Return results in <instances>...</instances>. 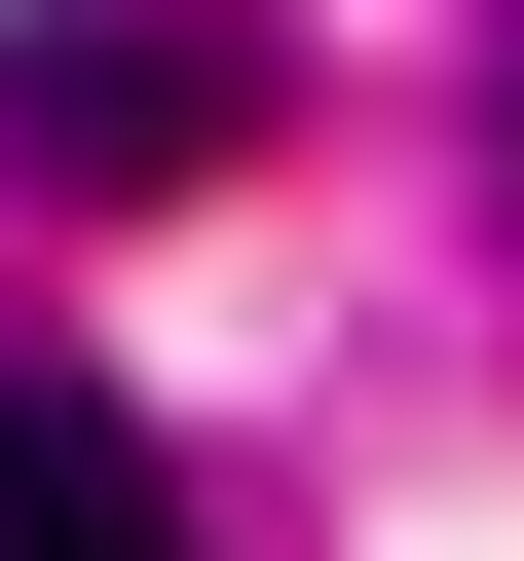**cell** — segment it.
<instances>
[{
  "label": "cell",
  "instance_id": "7a4b0ae2",
  "mask_svg": "<svg viewBox=\"0 0 524 561\" xmlns=\"http://www.w3.org/2000/svg\"><path fill=\"white\" fill-rule=\"evenodd\" d=\"M0 561H187V449L113 375H0Z\"/></svg>",
  "mask_w": 524,
  "mask_h": 561
},
{
  "label": "cell",
  "instance_id": "3957f363",
  "mask_svg": "<svg viewBox=\"0 0 524 561\" xmlns=\"http://www.w3.org/2000/svg\"><path fill=\"white\" fill-rule=\"evenodd\" d=\"M487 150H524V76H487Z\"/></svg>",
  "mask_w": 524,
  "mask_h": 561
},
{
  "label": "cell",
  "instance_id": "6da1fadb",
  "mask_svg": "<svg viewBox=\"0 0 524 561\" xmlns=\"http://www.w3.org/2000/svg\"><path fill=\"white\" fill-rule=\"evenodd\" d=\"M225 150H262V0H0V187L150 225V187H225Z\"/></svg>",
  "mask_w": 524,
  "mask_h": 561
}]
</instances>
